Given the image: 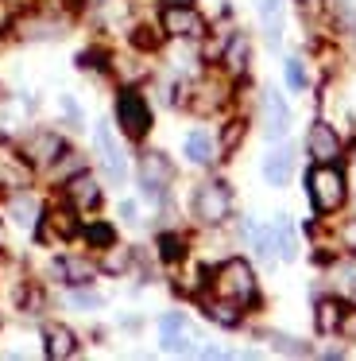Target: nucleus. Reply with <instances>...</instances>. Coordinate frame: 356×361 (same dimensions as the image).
<instances>
[{
  "mask_svg": "<svg viewBox=\"0 0 356 361\" xmlns=\"http://www.w3.org/2000/svg\"><path fill=\"white\" fill-rule=\"evenodd\" d=\"M341 303L337 299H322V303H317V330H322V334H337L341 330Z\"/></svg>",
  "mask_w": 356,
  "mask_h": 361,
  "instance_id": "17",
  "label": "nucleus"
},
{
  "mask_svg": "<svg viewBox=\"0 0 356 361\" xmlns=\"http://www.w3.org/2000/svg\"><path fill=\"white\" fill-rule=\"evenodd\" d=\"M66 195L74 198L77 206H97L101 202V187H97V179H93V175H74V179L66 183Z\"/></svg>",
  "mask_w": 356,
  "mask_h": 361,
  "instance_id": "11",
  "label": "nucleus"
},
{
  "mask_svg": "<svg viewBox=\"0 0 356 361\" xmlns=\"http://www.w3.org/2000/svg\"><path fill=\"white\" fill-rule=\"evenodd\" d=\"M163 4H190V0H163Z\"/></svg>",
  "mask_w": 356,
  "mask_h": 361,
  "instance_id": "36",
  "label": "nucleus"
},
{
  "mask_svg": "<svg viewBox=\"0 0 356 361\" xmlns=\"http://www.w3.org/2000/svg\"><path fill=\"white\" fill-rule=\"evenodd\" d=\"M163 27H167L170 35H178V39H201V35H205V20H201L190 4H167Z\"/></svg>",
  "mask_w": 356,
  "mask_h": 361,
  "instance_id": "5",
  "label": "nucleus"
},
{
  "mask_svg": "<svg viewBox=\"0 0 356 361\" xmlns=\"http://www.w3.org/2000/svg\"><path fill=\"white\" fill-rule=\"evenodd\" d=\"M8 24H12V8H8L4 0H0V32H4Z\"/></svg>",
  "mask_w": 356,
  "mask_h": 361,
  "instance_id": "34",
  "label": "nucleus"
},
{
  "mask_svg": "<svg viewBox=\"0 0 356 361\" xmlns=\"http://www.w3.org/2000/svg\"><path fill=\"white\" fill-rule=\"evenodd\" d=\"M209 314H213L217 322H224V326H232V322H236V311H232L229 303H217V307H209Z\"/></svg>",
  "mask_w": 356,
  "mask_h": 361,
  "instance_id": "29",
  "label": "nucleus"
},
{
  "mask_svg": "<svg viewBox=\"0 0 356 361\" xmlns=\"http://www.w3.org/2000/svg\"><path fill=\"white\" fill-rule=\"evenodd\" d=\"M54 156H62V140H58V136H51V133L31 136V144H27V159H31V164H51Z\"/></svg>",
  "mask_w": 356,
  "mask_h": 361,
  "instance_id": "12",
  "label": "nucleus"
},
{
  "mask_svg": "<svg viewBox=\"0 0 356 361\" xmlns=\"http://www.w3.org/2000/svg\"><path fill=\"white\" fill-rule=\"evenodd\" d=\"M291 164H294L291 148H275L267 159H263V179H267L271 187H283V183L291 179Z\"/></svg>",
  "mask_w": 356,
  "mask_h": 361,
  "instance_id": "10",
  "label": "nucleus"
},
{
  "mask_svg": "<svg viewBox=\"0 0 356 361\" xmlns=\"http://www.w3.org/2000/svg\"><path fill=\"white\" fill-rule=\"evenodd\" d=\"M302 4H310V0H302Z\"/></svg>",
  "mask_w": 356,
  "mask_h": 361,
  "instance_id": "37",
  "label": "nucleus"
},
{
  "mask_svg": "<svg viewBox=\"0 0 356 361\" xmlns=\"http://www.w3.org/2000/svg\"><path fill=\"white\" fill-rule=\"evenodd\" d=\"M116 121H120L124 136H132V140H144L147 128H151V109H147V102L139 94H120V102H116Z\"/></svg>",
  "mask_w": 356,
  "mask_h": 361,
  "instance_id": "4",
  "label": "nucleus"
},
{
  "mask_svg": "<svg viewBox=\"0 0 356 361\" xmlns=\"http://www.w3.org/2000/svg\"><path fill=\"white\" fill-rule=\"evenodd\" d=\"M240 136H244V125H240V121H232L229 128H224V136H221V144H224V152H232L240 144Z\"/></svg>",
  "mask_w": 356,
  "mask_h": 361,
  "instance_id": "28",
  "label": "nucleus"
},
{
  "mask_svg": "<svg viewBox=\"0 0 356 361\" xmlns=\"http://www.w3.org/2000/svg\"><path fill=\"white\" fill-rule=\"evenodd\" d=\"M85 237H89V245H113V226H89Z\"/></svg>",
  "mask_w": 356,
  "mask_h": 361,
  "instance_id": "27",
  "label": "nucleus"
},
{
  "mask_svg": "<svg viewBox=\"0 0 356 361\" xmlns=\"http://www.w3.org/2000/svg\"><path fill=\"white\" fill-rule=\"evenodd\" d=\"M170 164H167V156H159V152H147L144 159H139V183H144V190L147 195H159L163 187L170 183Z\"/></svg>",
  "mask_w": 356,
  "mask_h": 361,
  "instance_id": "7",
  "label": "nucleus"
},
{
  "mask_svg": "<svg viewBox=\"0 0 356 361\" xmlns=\"http://www.w3.org/2000/svg\"><path fill=\"white\" fill-rule=\"evenodd\" d=\"M260 20H263V32H267V43L275 47L279 32H283V0H263V4H260Z\"/></svg>",
  "mask_w": 356,
  "mask_h": 361,
  "instance_id": "13",
  "label": "nucleus"
},
{
  "mask_svg": "<svg viewBox=\"0 0 356 361\" xmlns=\"http://www.w3.org/2000/svg\"><path fill=\"white\" fill-rule=\"evenodd\" d=\"M306 148H310V156H314L317 164H333V159L341 156V140H337V133H333L329 125H314V128H310Z\"/></svg>",
  "mask_w": 356,
  "mask_h": 361,
  "instance_id": "8",
  "label": "nucleus"
},
{
  "mask_svg": "<svg viewBox=\"0 0 356 361\" xmlns=\"http://www.w3.org/2000/svg\"><path fill=\"white\" fill-rule=\"evenodd\" d=\"M341 334H345V338H352V342H356V311L341 314Z\"/></svg>",
  "mask_w": 356,
  "mask_h": 361,
  "instance_id": "30",
  "label": "nucleus"
},
{
  "mask_svg": "<svg viewBox=\"0 0 356 361\" xmlns=\"http://www.w3.org/2000/svg\"><path fill=\"white\" fill-rule=\"evenodd\" d=\"M8 214L15 218V226H35L39 206H35V198H31V195H15L12 202H8Z\"/></svg>",
  "mask_w": 356,
  "mask_h": 361,
  "instance_id": "18",
  "label": "nucleus"
},
{
  "mask_svg": "<svg viewBox=\"0 0 356 361\" xmlns=\"http://www.w3.org/2000/svg\"><path fill=\"white\" fill-rule=\"evenodd\" d=\"M147 32H151V27H139L136 43H139V47H147V51H151V47H159V39H155V35H147Z\"/></svg>",
  "mask_w": 356,
  "mask_h": 361,
  "instance_id": "32",
  "label": "nucleus"
},
{
  "mask_svg": "<svg viewBox=\"0 0 356 361\" xmlns=\"http://www.w3.org/2000/svg\"><path fill=\"white\" fill-rule=\"evenodd\" d=\"M229 210H232V195H229V187H221V183H205V187L193 195V214H198V221H205V226L224 221Z\"/></svg>",
  "mask_w": 356,
  "mask_h": 361,
  "instance_id": "3",
  "label": "nucleus"
},
{
  "mask_svg": "<svg viewBox=\"0 0 356 361\" xmlns=\"http://www.w3.org/2000/svg\"><path fill=\"white\" fill-rule=\"evenodd\" d=\"M97 152H101V164H105V175L113 183H120L128 167H124V152H120V144H116L108 125H97Z\"/></svg>",
  "mask_w": 356,
  "mask_h": 361,
  "instance_id": "6",
  "label": "nucleus"
},
{
  "mask_svg": "<svg viewBox=\"0 0 356 361\" xmlns=\"http://www.w3.org/2000/svg\"><path fill=\"white\" fill-rule=\"evenodd\" d=\"M70 4H74V0H70Z\"/></svg>",
  "mask_w": 356,
  "mask_h": 361,
  "instance_id": "38",
  "label": "nucleus"
},
{
  "mask_svg": "<svg viewBox=\"0 0 356 361\" xmlns=\"http://www.w3.org/2000/svg\"><path fill=\"white\" fill-rule=\"evenodd\" d=\"M51 226L58 229L62 237H70V233H74V229H77V226H74V218H70L66 210H54V214H51Z\"/></svg>",
  "mask_w": 356,
  "mask_h": 361,
  "instance_id": "26",
  "label": "nucleus"
},
{
  "mask_svg": "<svg viewBox=\"0 0 356 361\" xmlns=\"http://www.w3.org/2000/svg\"><path fill=\"white\" fill-rule=\"evenodd\" d=\"M186 156H190L193 164H209V159H213V144H209V136L205 133L186 136Z\"/></svg>",
  "mask_w": 356,
  "mask_h": 361,
  "instance_id": "19",
  "label": "nucleus"
},
{
  "mask_svg": "<svg viewBox=\"0 0 356 361\" xmlns=\"http://www.w3.org/2000/svg\"><path fill=\"white\" fill-rule=\"evenodd\" d=\"M271 229H275V245H279V252H283V257L291 260V257H294V233H291V226H286V218H279Z\"/></svg>",
  "mask_w": 356,
  "mask_h": 361,
  "instance_id": "23",
  "label": "nucleus"
},
{
  "mask_svg": "<svg viewBox=\"0 0 356 361\" xmlns=\"http://www.w3.org/2000/svg\"><path fill=\"white\" fill-rule=\"evenodd\" d=\"M70 299H74L77 307H97V295H89V291H74Z\"/></svg>",
  "mask_w": 356,
  "mask_h": 361,
  "instance_id": "33",
  "label": "nucleus"
},
{
  "mask_svg": "<svg viewBox=\"0 0 356 361\" xmlns=\"http://www.w3.org/2000/svg\"><path fill=\"white\" fill-rule=\"evenodd\" d=\"M286 125H291V109H286V102L275 90H267V94H263V128H267L271 140H279V136L286 133Z\"/></svg>",
  "mask_w": 356,
  "mask_h": 361,
  "instance_id": "9",
  "label": "nucleus"
},
{
  "mask_svg": "<svg viewBox=\"0 0 356 361\" xmlns=\"http://www.w3.org/2000/svg\"><path fill=\"white\" fill-rule=\"evenodd\" d=\"M62 272L70 276V283H89L97 268H93L89 260H62Z\"/></svg>",
  "mask_w": 356,
  "mask_h": 361,
  "instance_id": "22",
  "label": "nucleus"
},
{
  "mask_svg": "<svg viewBox=\"0 0 356 361\" xmlns=\"http://www.w3.org/2000/svg\"><path fill=\"white\" fill-rule=\"evenodd\" d=\"M306 187H310V202L317 206L322 214H333L341 202H345V175L337 171L333 164H317L314 171L306 175Z\"/></svg>",
  "mask_w": 356,
  "mask_h": 361,
  "instance_id": "1",
  "label": "nucleus"
},
{
  "mask_svg": "<svg viewBox=\"0 0 356 361\" xmlns=\"http://www.w3.org/2000/svg\"><path fill=\"white\" fill-rule=\"evenodd\" d=\"M128 264H132V252H128V249H120V245H108V257L101 260V268H105L108 276H120Z\"/></svg>",
  "mask_w": 356,
  "mask_h": 361,
  "instance_id": "20",
  "label": "nucleus"
},
{
  "mask_svg": "<svg viewBox=\"0 0 356 361\" xmlns=\"http://www.w3.org/2000/svg\"><path fill=\"white\" fill-rule=\"evenodd\" d=\"M217 291H221L224 299L248 303V299L255 295V276H252V268H248V260H224V264L217 268Z\"/></svg>",
  "mask_w": 356,
  "mask_h": 361,
  "instance_id": "2",
  "label": "nucleus"
},
{
  "mask_svg": "<svg viewBox=\"0 0 356 361\" xmlns=\"http://www.w3.org/2000/svg\"><path fill=\"white\" fill-rule=\"evenodd\" d=\"M248 233H252V241H255V252H260L263 260H271L275 257V229H255V226H248Z\"/></svg>",
  "mask_w": 356,
  "mask_h": 361,
  "instance_id": "21",
  "label": "nucleus"
},
{
  "mask_svg": "<svg viewBox=\"0 0 356 361\" xmlns=\"http://www.w3.org/2000/svg\"><path fill=\"white\" fill-rule=\"evenodd\" d=\"M345 241H348V245H352V249H356V226H348V229H345Z\"/></svg>",
  "mask_w": 356,
  "mask_h": 361,
  "instance_id": "35",
  "label": "nucleus"
},
{
  "mask_svg": "<svg viewBox=\"0 0 356 361\" xmlns=\"http://www.w3.org/2000/svg\"><path fill=\"white\" fill-rule=\"evenodd\" d=\"M70 353H74V330H66V326L46 330V357L62 361V357H70Z\"/></svg>",
  "mask_w": 356,
  "mask_h": 361,
  "instance_id": "14",
  "label": "nucleus"
},
{
  "mask_svg": "<svg viewBox=\"0 0 356 361\" xmlns=\"http://www.w3.org/2000/svg\"><path fill=\"white\" fill-rule=\"evenodd\" d=\"M224 66L232 74H244L248 71V35H232L229 47H224Z\"/></svg>",
  "mask_w": 356,
  "mask_h": 361,
  "instance_id": "16",
  "label": "nucleus"
},
{
  "mask_svg": "<svg viewBox=\"0 0 356 361\" xmlns=\"http://www.w3.org/2000/svg\"><path fill=\"white\" fill-rule=\"evenodd\" d=\"M159 330H163V345L167 350H186V319L182 314H163Z\"/></svg>",
  "mask_w": 356,
  "mask_h": 361,
  "instance_id": "15",
  "label": "nucleus"
},
{
  "mask_svg": "<svg viewBox=\"0 0 356 361\" xmlns=\"http://www.w3.org/2000/svg\"><path fill=\"white\" fill-rule=\"evenodd\" d=\"M275 350H283V353H306V345H298L294 338H275Z\"/></svg>",
  "mask_w": 356,
  "mask_h": 361,
  "instance_id": "31",
  "label": "nucleus"
},
{
  "mask_svg": "<svg viewBox=\"0 0 356 361\" xmlns=\"http://www.w3.org/2000/svg\"><path fill=\"white\" fill-rule=\"evenodd\" d=\"M286 82H291L294 90L306 86V71H302V59H291V63H286Z\"/></svg>",
  "mask_w": 356,
  "mask_h": 361,
  "instance_id": "25",
  "label": "nucleus"
},
{
  "mask_svg": "<svg viewBox=\"0 0 356 361\" xmlns=\"http://www.w3.org/2000/svg\"><path fill=\"white\" fill-rule=\"evenodd\" d=\"M159 252H163V260H178V257H182V237L167 233V237L159 241Z\"/></svg>",
  "mask_w": 356,
  "mask_h": 361,
  "instance_id": "24",
  "label": "nucleus"
}]
</instances>
